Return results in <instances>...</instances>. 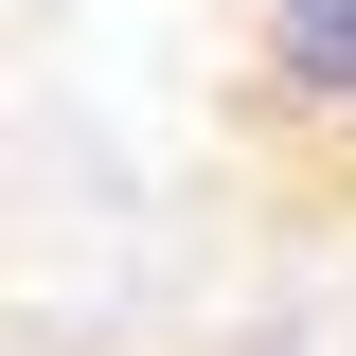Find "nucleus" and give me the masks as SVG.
Instances as JSON below:
<instances>
[{"label":"nucleus","mask_w":356,"mask_h":356,"mask_svg":"<svg viewBox=\"0 0 356 356\" xmlns=\"http://www.w3.org/2000/svg\"><path fill=\"white\" fill-rule=\"evenodd\" d=\"M250 107L356 143V0H250Z\"/></svg>","instance_id":"1"}]
</instances>
